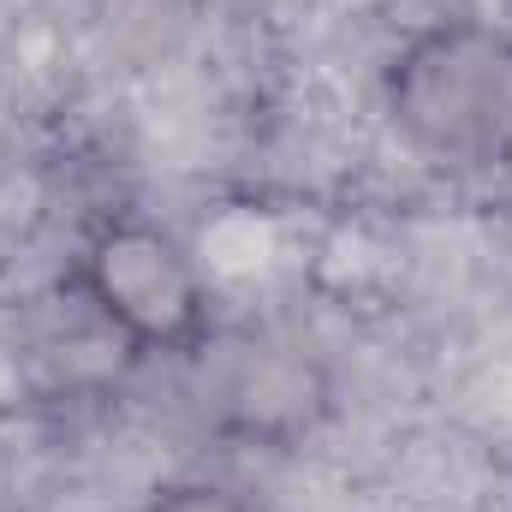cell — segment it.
<instances>
[{"label":"cell","mask_w":512,"mask_h":512,"mask_svg":"<svg viewBox=\"0 0 512 512\" xmlns=\"http://www.w3.org/2000/svg\"><path fill=\"white\" fill-rule=\"evenodd\" d=\"M78 286L96 316L137 352H191L209 334V286L191 251L155 221H108L78 256Z\"/></svg>","instance_id":"obj_2"},{"label":"cell","mask_w":512,"mask_h":512,"mask_svg":"<svg viewBox=\"0 0 512 512\" xmlns=\"http://www.w3.org/2000/svg\"><path fill=\"white\" fill-rule=\"evenodd\" d=\"M382 102L411 155L489 167L512 149V42L477 18L423 24L387 60Z\"/></svg>","instance_id":"obj_1"},{"label":"cell","mask_w":512,"mask_h":512,"mask_svg":"<svg viewBox=\"0 0 512 512\" xmlns=\"http://www.w3.org/2000/svg\"><path fill=\"white\" fill-rule=\"evenodd\" d=\"M149 512H251V501L221 483H173L149 501Z\"/></svg>","instance_id":"obj_4"},{"label":"cell","mask_w":512,"mask_h":512,"mask_svg":"<svg viewBox=\"0 0 512 512\" xmlns=\"http://www.w3.org/2000/svg\"><path fill=\"white\" fill-rule=\"evenodd\" d=\"M334 405V382L322 358H310L292 340H262L245 346L221 382V417L233 435L262 447H292L304 441Z\"/></svg>","instance_id":"obj_3"}]
</instances>
